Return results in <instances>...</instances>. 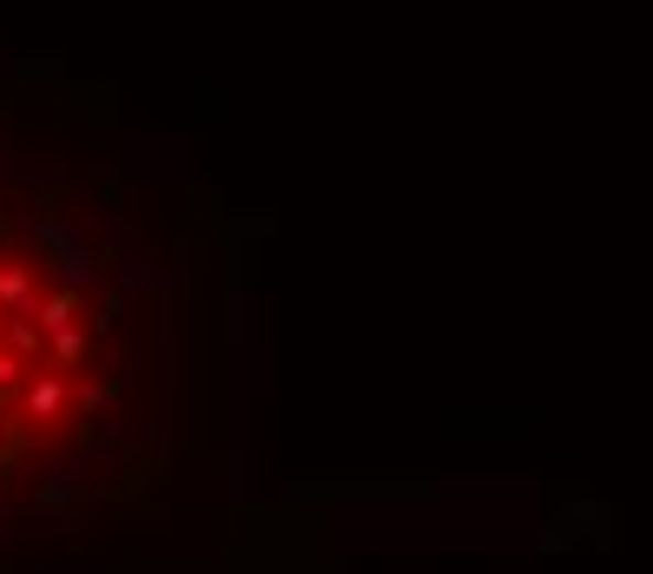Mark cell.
<instances>
[{
    "instance_id": "obj_1",
    "label": "cell",
    "mask_w": 653,
    "mask_h": 574,
    "mask_svg": "<svg viewBox=\"0 0 653 574\" xmlns=\"http://www.w3.org/2000/svg\"><path fill=\"white\" fill-rule=\"evenodd\" d=\"M112 264L73 231V198L0 159V483L92 430L112 390Z\"/></svg>"
}]
</instances>
